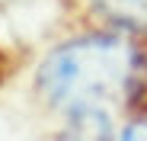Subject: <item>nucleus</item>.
<instances>
[{"label": "nucleus", "mask_w": 147, "mask_h": 141, "mask_svg": "<svg viewBox=\"0 0 147 141\" xmlns=\"http://www.w3.org/2000/svg\"><path fill=\"white\" fill-rule=\"evenodd\" d=\"M138 83V55L109 35L77 39L48 55L38 67V90L80 128H109L112 109L125 106Z\"/></svg>", "instance_id": "1"}, {"label": "nucleus", "mask_w": 147, "mask_h": 141, "mask_svg": "<svg viewBox=\"0 0 147 141\" xmlns=\"http://www.w3.org/2000/svg\"><path fill=\"white\" fill-rule=\"evenodd\" d=\"M96 10L115 26L147 29V0H96Z\"/></svg>", "instance_id": "2"}, {"label": "nucleus", "mask_w": 147, "mask_h": 141, "mask_svg": "<svg viewBox=\"0 0 147 141\" xmlns=\"http://www.w3.org/2000/svg\"><path fill=\"white\" fill-rule=\"evenodd\" d=\"M121 138H147V122H138V125L125 128V132H121Z\"/></svg>", "instance_id": "3"}]
</instances>
